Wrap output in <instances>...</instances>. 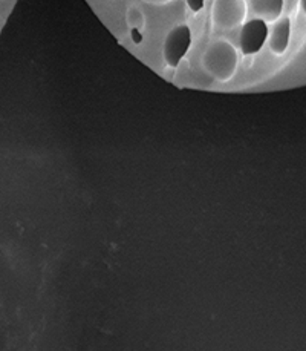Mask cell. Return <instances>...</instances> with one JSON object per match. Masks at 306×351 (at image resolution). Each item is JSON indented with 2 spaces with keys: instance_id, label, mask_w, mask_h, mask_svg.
I'll return each instance as SVG.
<instances>
[{
  "instance_id": "cell-1",
  "label": "cell",
  "mask_w": 306,
  "mask_h": 351,
  "mask_svg": "<svg viewBox=\"0 0 306 351\" xmlns=\"http://www.w3.org/2000/svg\"><path fill=\"white\" fill-rule=\"evenodd\" d=\"M203 63L207 73H210L214 79L227 82L231 79L234 71H236L238 53L236 49L233 48L231 43L219 40L216 43H213L212 47L205 51Z\"/></svg>"
},
{
  "instance_id": "cell-2",
  "label": "cell",
  "mask_w": 306,
  "mask_h": 351,
  "mask_svg": "<svg viewBox=\"0 0 306 351\" xmlns=\"http://www.w3.org/2000/svg\"><path fill=\"white\" fill-rule=\"evenodd\" d=\"M190 45L192 32L187 25H179V27H175L168 32L164 40V48H162V54H164V60L168 66L177 68L187 54Z\"/></svg>"
},
{
  "instance_id": "cell-3",
  "label": "cell",
  "mask_w": 306,
  "mask_h": 351,
  "mask_svg": "<svg viewBox=\"0 0 306 351\" xmlns=\"http://www.w3.org/2000/svg\"><path fill=\"white\" fill-rule=\"evenodd\" d=\"M246 16L245 0H214L213 19L220 28H234Z\"/></svg>"
},
{
  "instance_id": "cell-4",
  "label": "cell",
  "mask_w": 306,
  "mask_h": 351,
  "mask_svg": "<svg viewBox=\"0 0 306 351\" xmlns=\"http://www.w3.org/2000/svg\"><path fill=\"white\" fill-rule=\"evenodd\" d=\"M268 38V27L262 19H253L246 22L240 29L239 45L244 56H251L262 49L264 43Z\"/></svg>"
},
{
  "instance_id": "cell-5",
  "label": "cell",
  "mask_w": 306,
  "mask_h": 351,
  "mask_svg": "<svg viewBox=\"0 0 306 351\" xmlns=\"http://www.w3.org/2000/svg\"><path fill=\"white\" fill-rule=\"evenodd\" d=\"M291 36V22L288 17L277 19V22L272 27L271 36H270V48L275 54L282 56L290 43Z\"/></svg>"
},
{
  "instance_id": "cell-6",
  "label": "cell",
  "mask_w": 306,
  "mask_h": 351,
  "mask_svg": "<svg viewBox=\"0 0 306 351\" xmlns=\"http://www.w3.org/2000/svg\"><path fill=\"white\" fill-rule=\"evenodd\" d=\"M251 10L265 22H276L282 14L283 0H250Z\"/></svg>"
},
{
  "instance_id": "cell-7",
  "label": "cell",
  "mask_w": 306,
  "mask_h": 351,
  "mask_svg": "<svg viewBox=\"0 0 306 351\" xmlns=\"http://www.w3.org/2000/svg\"><path fill=\"white\" fill-rule=\"evenodd\" d=\"M187 5H188V8H190L192 11L198 12V11L203 10L204 0H187Z\"/></svg>"
},
{
  "instance_id": "cell-8",
  "label": "cell",
  "mask_w": 306,
  "mask_h": 351,
  "mask_svg": "<svg viewBox=\"0 0 306 351\" xmlns=\"http://www.w3.org/2000/svg\"><path fill=\"white\" fill-rule=\"evenodd\" d=\"M144 2H147V3H153V5H164V3L172 2V0H144Z\"/></svg>"
},
{
  "instance_id": "cell-9",
  "label": "cell",
  "mask_w": 306,
  "mask_h": 351,
  "mask_svg": "<svg viewBox=\"0 0 306 351\" xmlns=\"http://www.w3.org/2000/svg\"><path fill=\"white\" fill-rule=\"evenodd\" d=\"M301 6H302V10H303V12L306 14V0H301Z\"/></svg>"
}]
</instances>
